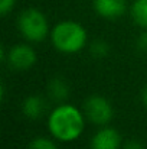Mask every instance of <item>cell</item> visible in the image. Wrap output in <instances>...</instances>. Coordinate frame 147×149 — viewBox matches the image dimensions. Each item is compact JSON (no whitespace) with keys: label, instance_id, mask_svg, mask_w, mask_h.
<instances>
[{"label":"cell","instance_id":"obj_4","mask_svg":"<svg viewBox=\"0 0 147 149\" xmlns=\"http://www.w3.org/2000/svg\"><path fill=\"white\" fill-rule=\"evenodd\" d=\"M85 119L95 126H107L114 117V109L104 96H90L82 109Z\"/></svg>","mask_w":147,"mask_h":149},{"label":"cell","instance_id":"obj_8","mask_svg":"<svg viewBox=\"0 0 147 149\" xmlns=\"http://www.w3.org/2000/svg\"><path fill=\"white\" fill-rule=\"evenodd\" d=\"M45 109H46V101L41 96H35V94L28 96L22 103L23 114L29 119H33V120L42 117L45 113Z\"/></svg>","mask_w":147,"mask_h":149},{"label":"cell","instance_id":"obj_10","mask_svg":"<svg viewBox=\"0 0 147 149\" xmlns=\"http://www.w3.org/2000/svg\"><path fill=\"white\" fill-rule=\"evenodd\" d=\"M133 22L141 29H147V0H134L130 7Z\"/></svg>","mask_w":147,"mask_h":149},{"label":"cell","instance_id":"obj_14","mask_svg":"<svg viewBox=\"0 0 147 149\" xmlns=\"http://www.w3.org/2000/svg\"><path fill=\"white\" fill-rule=\"evenodd\" d=\"M137 48L143 52H147V29L141 32L137 38Z\"/></svg>","mask_w":147,"mask_h":149},{"label":"cell","instance_id":"obj_5","mask_svg":"<svg viewBox=\"0 0 147 149\" xmlns=\"http://www.w3.org/2000/svg\"><path fill=\"white\" fill-rule=\"evenodd\" d=\"M1 58L4 59L7 67L14 71L30 70L38 61V55L35 49L28 44L13 45L12 48L7 49V52L1 51Z\"/></svg>","mask_w":147,"mask_h":149},{"label":"cell","instance_id":"obj_11","mask_svg":"<svg viewBox=\"0 0 147 149\" xmlns=\"http://www.w3.org/2000/svg\"><path fill=\"white\" fill-rule=\"evenodd\" d=\"M90 52H91V55L95 56V58H104V56L108 55L110 47H108V44H107L105 41L95 39V41H92L91 45H90Z\"/></svg>","mask_w":147,"mask_h":149},{"label":"cell","instance_id":"obj_7","mask_svg":"<svg viewBox=\"0 0 147 149\" xmlns=\"http://www.w3.org/2000/svg\"><path fill=\"white\" fill-rule=\"evenodd\" d=\"M94 9L98 16L114 20L121 17L127 10L126 0H94Z\"/></svg>","mask_w":147,"mask_h":149},{"label":"cell","instance_id":"obj_16","mask_svg":"<svg viewBox=\"0 0 147 149\" xmlns=\"http://www.w3.org/2000/svg\"><path fill=\"white\" fill-rule=\"evenodd\" d=\"M141 100H143L144 106L147 107V84L144 86V88H143V94H141Z\"/></svg>","mask_w":147,"mask_h":149},{"label":"cell","instance_id":"obj_3","mask_svg":"<svg viewBox=\"0 0 147 149\" xmlns=\"http://www.w3.org/2000/svg\"><path fill=\"white\" fill-rule=\"evenodd\" d=\"M17 29L26 41L35 44L42 42L48 35H50L46 16L35 7H29L20 12L17 16Z\"/></svg>","mask_w":147,"mask_h":149},{"label":"cell","instance_id":"obj_13","mask_svg":"<svg viewBox=\"0 0 147 149\" xmlns=\"http://www.w3.org/2000/svg\"><path fill=\"white\" fill-rule=\"evenodd\" d=\"M16 6V0H0V15L6 16Z\"/></svg>","mask_w":147,"mask_h":149},{"label":"cell","instance_id":"obj_6","mask_svg":"<svg viewBox=\"0 0 147 149\" xmlns=\"http://www.w3.org/2000/svg\"><path fill=\"white\" fill-rule=\"evenodd\" d=\"M121 136L114 127L102 126L91 139V149H120Z\"/></svg>","mask_w":147,"mask_h":149},{"label":"cell","instance_id":"obj_2","mask_svg":"<svg viewBox=\"0 0 147 149\" xmlns=\"http://www.w3.org/2000/svg\"><path fill=\"white\" fill-rule=\"evenodd\" d=\"M50 42L61 54H77L85 48L88 33L81 23L62 20L50 29Z\"/></svg>","mask_w":147,"mask_h":149},{"label":"cell","instance_id":"obj_1","mask_svg":"<svg viewBox=\"0 0 147 149\" xmlns=\"http://www.w3.org/2000/svg\"><path fill=\"white\" fill-rule=\"evenodd\" d=\"M85 129V114L77 106L61 103L48 116L49 133L59 142L77 141Z\"/></svg>","mask_w":147,"mask_h":149},{"label":"cell","instance_id":"obj_12","mask_svg":"<svg viewBox=\"0 0 147 149\" xmlns=\"http://www.w3.org/2000/svg\"><path fill=\"white\" fill-rule=\"evenodd\" d=\"M29 149H58V146L53 141L41 136V138H35L29 143Z\"/></svg>","mask_w":147,"mask_h":149},{"label":"cell","instance_id":"obj_9","mask_svg":"<svg viewBox=\"0 0 147 149\" xmlns=\"http://www.w3.org/2000/svg\"><path fill=\"white\" fill-rule=\"evenodd\" d=\"M48 93L49 97L55 101H65L71 94V88L68 86V83L61 78V77H55L53 80H50L48 86Z\"/></svg>","mask_w":147,"mask_h":149},{"label":"cell","instance_id":"obj_15","mask_svg":"<svg viewBox=\"0 0 147 149\" xmlns=\"http://www.w3.org/2000/svg\"><path fill=\"white\" fill-rule=\"evenodd\" d=\"M123 149H144V146L140 143V142H137V141H130V142H127Z\"/></svg>","mask_w":147,"mask_h":149}]
</instances>
